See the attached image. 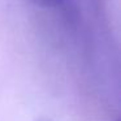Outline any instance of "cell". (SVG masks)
<instances>
[{
    "mask_svg": "<svg viewBox=\"0 0 121 121\" xmlns=\"http://www.w3.org/2000/svg\"><path fill=\"white\" fill-rule=\"evenodd\" d=\"M39 4H43L46 7H56L63 3V0H37Z\"/></svg>",
    "mask_w": 121,
    "mask_h": 121,
    "instance_id": "cell-1",
    "label": "cell"
}]
</instances>
